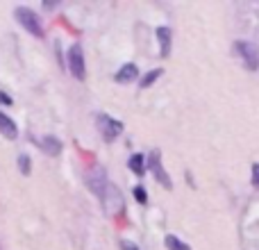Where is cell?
<instances>
[{"mask_svg":"<svg viewBox=\"0 0 259 250\" xmlns=\"http://www.w3.org/2000/svg\"><path fill=\"white\" fill-rule=\"evenodd\" d=\"M161 73H164V71H161V68H155V71H150L146 77H141V82H139V85H141V89H148V87H150L152 82H155L157 77L161 75Z\"/></svg>","mask_w":259,"mask_h":250,"instance_id":"7c38bea8","label":"cell"},{"mask_svg":"<svg viewBox=\"0 0 259 250\" xmlns=\"http://www.w3.org/2000/svg\"><path fill=\"white\" fill-rule=\"evenodd\" d=\"M98 125H100V132H103V139L105 141H112L121 134L123 130V123L116 121V118H109V116H98Z\"/></svg>","mask_w":259,"mask_h":250,"instance_id":"277c9868","label":"cell"},{"mask_svg":"<svg viewBox=\"0 0 259 250\" xmlns=\"http://www.w3.org/2000/svg\"><path fill=\"white\" fill-rule=\"evenodd\" d=\"M121 248H123V250H139L137 246H134V243H130V241H123V243H121Z\"/></svg>","mask_w":259,"mask_h":250,"instance_id":"e0dca14e","label":"cell"},{"mask_svg":"<svg viewBox=\"0 0 259 250\" xmlns=\"http://www.w3.org/2000/svg\"><path fill=\"white\" fill-rule=\"evenodd\" d=\"M134 198H137L141 205H146V202H148V196H146V191H143V187H137V189H134Z\"/></svg>","mask_w":259,"mask_h":250,"instance_id":"5bb4252c","label":"cell"},{"mask_svg":"<svg viewBox=\"0 0 259 250\" xmlns=\"http://www.w3.org/2000/svg\"><path fill=\"white\" fill-rule=\"evenodd\" d=\"M0 103H3V105H12V98H9L7 94H3V91H0Z\"/></svg>","mask_w":259,"mask_h":250,"instance_id":"2e32d148","label":"cell"},{"mask_svg":"<svg viewBox=\"0 0 259 250\" xmlns=\"http://www.w3.org/2000/svg\"><path fill=\"white\" fill-rule=\"evenodd\" d=\"M0 132H3L7 139H16V134H18L16 123H14L12 118H9L7 114H3V112H0Z\"/></svg>","mask_w":259,"mask_h":250,"instance_id":"52a82bcc","label":"cell"},{"mask_svg":"<svg viewBox=\"0 0 259 250\" xmlns=\"http://www.w3.org/2000/svg\"><path fill=\"white\" fill-rule=\"evenodd\" d=\"M41 148H44L48 155H59V150H62V143H59L57 137H44V141H41Z\"/></svg>","mask_w":259,"mask_h":250,"instance_id":"ba28073f","label":"cell"},{"mask_svg":"<svg viewBox=\"0 0 259 250\" xmlns=\"http://www.w3.org/2000/svg\"><path fill=\"white\" fill-rule=\"evenodd\" d=\"M157 39H159V55L166 57L170 53V30L168 27H157Z\"/></svg>","mask_w":259,"mask_h":250,"instance_id":"8992f818","label":"cell"},{"mask_svg":"<svg viewBox=\"0 0 259 250\" xmlns=\"http://www.w3.org/2000/svg\"><path fill=\"white\" fill-rule=\"evenodd\" d=\"M18 166H21L23 175H27V173H30V157H27V155H21V157H18Z\"/></svg>","mask_w":259,"mask_h":250,"instance_id":"4fadbf2b","label":"cell"},{"mask_svg":"<svg viewBox=\"0 0 259 250\" xmlns=\"http://www.w3.org/2000/svg\"><path fill=\"white\" fill-rule=\"evenodd\" d=\"M166 248L168 250H191L184 241H180L175 234H166Z\"/></svg>","mask_w":259,"mask_h":250,"instance_id":"30bf717a","label":"cell"},{"mask_svg":"<svg viewBox=\"0 0 259 250\" xmlns=\"http://www.w3.org/2000/svg\"><path fill=\"white\" fill-rule=\"evenodd\" d=\"M237 53L241 55V59L246 62V68L248 71H257L259 66V48L255 44H248V41H237Z\"/></svg>","mask_w":259,"mask_h":250,"instance_id":"7a4b0ae2","label":"cell"},{"mask_svg":"<svg viewBox=\"0 0 259 250\" xmlns=\"http://www.w3.org/2000/svg\"><path fill=\"white\" fill-rule=\"evenodd\" d=\"M16 18H18V23H21V25L25 27L27 32H30V34L44 36V27H41V23H39V16H36L32 9L18 7V9H16Z\"/></svg>","mask_w":259,"mask_h":250,"instance_id":"6da1fadb","label":"cell"},{"mask_svg":"<svg viewBox=\"0 0 259 250\" xmlns=\"http://www.w3.org/2000/svg\"><path fill=\"white\" fill-rule=\"evenodd\" d=\"M148 169L155 173V178L159 180V184H164L166 189H170V178L164 173V169H161V161H159V152L152 150L150 157H148Z\"/></svg>","mask_w":259,"mask_h":250,"instance_id":"5b68a950","label":"cell"},{"mask_svg":"<svg viewBox=\"0 0 259 250\" xmlns=\"http://www.w3.org/2000/svg\"><path fill=\"white\" fill-rule=\"evenodd\" d=\"M137 75H139V68L134 66V64H125V66L116 73V82H130V80H134Z\"/></svg>","mask_w":259,"mask_h":250,"instance_id":"9c48e42d","label":"cell"},{"mask_svg":"<svg viewBox=\"0 0 259 250\" xmlns=\"http://www.w3.org/2000/svg\"><path fill=\"white\" fill-rule=\"evenodd\" d=\"M252 184H255V187H259V164L252 166Z\"/></svg>","mask_w":259,"mask_h":250,"instance_id":"9a60e30c","label":"cell"},{"mask_svg":"<svg viewBox=\"0 0 259 250\" xmlns=\"http://www.w3.org/2000/svg\"><path fill=\"white\" fill-rule=\"evenodd\" d=\"M130 169H132L137 175H143V171H146V166H143V155H132L130 157Z\"/></svg>","mask_w":259,"mask_h":250,"instance_id":"8fae6325","label":"cell"},{"mask_svg":"<svg viewBox=\"0 0 259 250\" xmlns=\"http://www.w3.org/2000/svg\"><path fill=\"white\" fill-rule=\"evenodd\" d=\"M68 68H71V73L77 77V80H84L87 77V66H84V53H82L80 46H73L71 50H68Z\"/></svg>","mask_w":259,"mask_h":250,"instance_id":"3957f363","label":"cell"}]
</instances>
